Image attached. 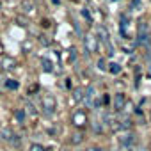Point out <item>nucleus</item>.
I'll return each mask as SVG.
<instances>
[{
    "label": "nucleus",
    "mask_w": 151,
    "mask_h": 151,
    "mask_svg": "<svg viewBox=\"0 0 151 151\" xmlns=\"http://www.w3.org/2000/svg\"><path fill=\"white\" fill-rule=\"evenodd\" d=\"M89 151H103V149H101V147H91Z\"/></svg>",
    "instance_id": "17"
},
{
    "label": "nucleus",
    "mask_w": 151,
    "mask_h": 151,
    "mask_svg": "<svg viewBox=\"0 0 151 151\" xmlns=\"http://www.w3.org/2000/svg\"><path fill=\"white\" fill-rule=\"evenodd\" d=\"M124 103H126L124 94H121V93H119V94H116V96H114V110H117V112H119V110H123V109H124Z\"/></svg>",
    "instance_id": "4"
},
{
    "label": "nucleus",
    "mask_w": 151,
    "mask_h": 151,
    "mask_svg": "<svg viewBox=\"0 0 151 151\" xmlns=\"http://www.w3.org/2000/svg\"><path fill=\"white\" fill-rule=\"evenodd\" d=\"M84 43H86V50H87L89 53L96 52V48H98V39H96L94 36H86V37H84Z\"/></svg>",
    "instance_id": "2"
},
{
    "label": "nucleus",
    "mask_w": 151,
    "mask_h": 151,
    "mask_svg": "<svg viewBox=\"0 0 151 151\" xmlns=\"http://www.w3.org/2000/svg\"><path fill=\"white\" fill-rule=\"evenodd\" d=\"M93 98H94V87H89L86 91V103L87 105H93Z\"/></svg>",
    "instance_id": "7"
},
{
    "label": "nucleus",
    "mask_w": 151,
    "mask_h": 151,
    "mask_svg": "<svg viewBox=\"0 0 151 151\" xmlns=\"http://www.w3.org/2000/svg\"><path fill=\"white\" fill-rule=\"evenodd\" d=\"M139 43L140 45H144L146 48H149V36L144 32V29L140 27V32H139Z\"/></svg>",
    "instance_id": "6"
},
{
    "label": "nucleus",
    "mask_w": 151,
    "mask_h": 151,
    "mask_svg": "<svg viewBox=\"0 0 151 151\" xmlns=\"http://www.w3.org/2000/svg\"><path fill=\"white\" fill-rule=\"evenodd\" d=\"M132 7H133L135 11H139V9H140V0H133V2H132Z\"/></svg>",
    "instance_id": "14"
},
{
    "label": "nucleus",
    "mask_w": 151,
    "mask_h": 151,
    "mask_svg": "<svg viewBox=\"0 0 151 151\" xmlns=\"http://www.w3.org/2000/svg\"><path fill=\"white\" fill-rule=\"evenodd\" d=\"M6 87L11 89V91H16L18 89V82L16 80H6Z\"/></svg>",
    "instance_id": "10"
},
{
    "label": "nucleus",
    "mask_w": 151,
    "mask_h": 151,
    "mask_svg": "<svg viewBox=\"0 0 151 151\" xmlns=\"http://www.w3.org/2000/svg\"><path fill=\"white\" fill-rule=\"evenodd\" d=\"M41 62H43V69H45L46 73H50V71H53V66H52V62H50L48 59H43Z\"/></svg>",
    "instance_id": "9"
},
{
    "label": "nucleus",
    "mask_w": 151,
    "mask_h": 151,
    "mask_svg": "<svg viewBox=\"0 0 151 151\" xmlns=\"http://www.w3.org/2000/svg\"><path fill=\"white\" fill-rule=\"evenodd\" d=\"M84 98V91L82 89H77V91H75V101H80Z\"/></svg>",
    "instance_id": "11"
},
{
    "label": "nucleus",
    "mask_w": 151,
    "mask_h": 151,
    "mask_svg": "<svg viewBox=\"0 0 151 151\" xmlns=\"http://www.w3.org/2000/svg\"><path fill=\"white\" fill-rule=\"evenodd\" d=\"M30 151H46V149H45L41 144H32V146H30Z\"/></svg>",
    "instance_id": "13"
},
{
    "label": "nucleus",
    "mask_w": 151,
    "mask_h": 151,
    "mask_svg": "<svg viewBox=\"0 0 151 151\" xmlns=\"http://www.w3.org/2000/svg\"><path fill=\"white\" fill-rule=\"evenodd\" d=\"M98 36H100V39L105 43V46L109 48V55H112L114 52H112V46H110V39H109V32L105 30V27H98Z\"/></svg>",
    "instance_id": "1"
},
{
    "label": "nucleus",
    "mask_w": 151,
    "mask_h": 151,
    "mask_svg": "<svg viewBox=\"0 0 151 151\" xmlns=\"http://www.w3.org/2000/svg\"><path fill=\"white\" fill-rule=\"evenodd\" d=\"M43 109L46 114H53L55 112V100L53 96H45L43 98Z\"/></svg>",
    "instance_id": "3"
},
{
    "label": "nucleus",
    "mask_w": 151,
    "mask_h": 151,
    "mask_svg": "<svg viewBox=\"0 0 151 151\" xmlns=\"http://www.w3.org/2000/svg\"><path fill=\"white\" fill-rule=\"evenodd\" d=\"M82 14H84V16H86V18H87V20H91V16H89V13H87V11H86V9H84V11H82Z\"/></svg>",
    "instance_id": "16"
},
{
    "label": "nucleus",
    "mask_w": 151,
    "mask_h": 151,
    "mask_svg": "<svg viewBox=\"0 0 151 151\" xmlns=\"http://www.w3.org/2000/svg\"><path fill=\"white\" fill-rule=\"evenodd\" d=\"M14 116H16V119H18L20 123H23V119H25V112H23V110H16Z\"/></svg>",
    "instance_id": "12"
},
{
    "label": "nucleus",
    "mask_w": 151,
    "mask_h": 151,
    "mask_svg": "<svg viewBox=\"0 0 151 151\" xmlns=\"http://www.w3.org/2000/svg\"><path fill=\"white\" fill-rule=\"evenodd\" d=\"M86 121H87V117H86L84 112H77V114L73 116V124H77V126H84Z\"/></svg>",
    "instance_id": "5"
},
{
    "label": "nucleus",
    "mask_w": 151,
    "mask_h": 151,
    "mask_svg": "<svg viewBox=\"0 0 151 151\" xmlns=\"http://www.w3.org/2000/svg\"><path fill=\"white\" fill-rule=\"evenodd\" d=\"M98 68H100V69H107V66H105V60H103V59H100V60H98Z\"/></svg>",
    "instance_id": "15"
},
{
    "label": "nucleus",
    "mask_w": 151,
    "mask_h": 151,
    "mask_svg": "<svg viewBox=\"0 0 151 151\" xmlns=\"http://www.w3.org/2000/svg\"><path fill=\"white\" fill-rule=\"evenodd\" d=\"M109 71H110L112 75H119V73H121V66L116 64V62H110V64H109Z\"/></svg>",
    "instance_id": "8"
}]
</instances>
